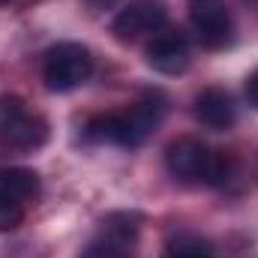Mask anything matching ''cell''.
Masks as SVG:
<instances>
[{"label": "cell", "mask_w": 258, "mask_h": 258, "mask_svg": "<svg viewBox=\"0 0 258 258\" xmlns=\"http://www.w3.org/2000/svg\"><path fill=\"white\" fill-rule=\"evenodd\" d=\"M48 138L45 120L27 108L21 96H0V150L3 153H30Z\"/></svg>", "instance_id": "obj_3"}, {"label": "cell", "mask_w": 258, "mask_h": 258, "mask_svg": "<svg viewBox=\"0 0 258 258\" xmlns=\"http://www.w3.org/2000/svg\"><path fill=\"white\" fill-rule=\"evenodd\" d=\"M165 21H168V6L162 0H132L114 15L111 30L120 39H138L144 33H156L159 27H165Z\"/></svg>", "instance_id": "obj_7"}, {"label": "cell", "mask_w": 258, "mask_h": 258, "mask_svg": "<svg viewBox=\"0 0 258 258\" xmlns=\"http://www.w3.org/2000/svg\"><path fill=\"white\" fill-rule=\"evenodd\" d=\"M90 72H93V57L78 42H57L42 63V78L48 90H57V93L81 87L90 78Z\"/></svg>", "instance_id": "obj_4"}, {"label": "cell", "mask_w": 258, "mask_h": 258, "mask_svg": "<svg viewBox=\"0 0 258 258\" xmlns=\"http://www.w3.org/2000/svg\"><path fill=\"white\" fill-rule=\"evenodd\" d=\"M246 99H249V105L258 108V69L246 78Z\"/></svg>", "instance_id": "obj_12"}, {"label": "cell", "mask_w": 258, "mask_h": 258, "mask_svg": "<svg viewBox=\"0 0 258 258\" xmlns=\"http://www.w3.org/2000/svg\"><path fill=\"white\" fill-rule=\"evenodd\" d=\"M195 117L204 123L207 129H231L237 120V111H234V102L225 90L219 87H207L204 93H198L195 99Z\"/></svg>", "instance_id": "obj_9"}, {"label": "cell", "mask_w": 258, "mask_h": 258, "mask_svg": "<svg viewBox=\"0 0 258 258\" xmlns=\"http://www.w3.org/2000/svg\"><path fill=\"white\" fill-rule=\"evenodd\" d=\"M138 246V216L135 213H111L102 219L99 231L81 249L78 258H135Z\"/></svg>", "instance_id": "obj_5"}, {"label": "cell", "mask_w": 258, "mask_h": 258, "mask_svg": "<svg viewBox=\"0 0 258 258\" xmlns=\"http://www.w3.org/2000/svg\"><path fill=\"white\" fill-rule=\"evenodd\" d=\"M39 195V177L27 168L0 171V231H15L24 222L27 204Z\"/></svg>", "instance_id": "obj_6"}, {"label": "cell", "mask_w": 258, "mask_h": 258, "mask_svg": "<svg viewBox=\"0 0 258 258\" xmlns=\"http://www.w3.org/2000/svg\"><path fill=\"white\" fill-rule=\"evenodd\" d=\"M189 18L207 45H225L231 39V15L225 0H189Z\"/></svg>", "instance_id": "obj_8"}, {"label": "cell", "mask_w": 258, "mask_h": 258, "mask_svg": "<svg viewBox=\"0 0 258 258\" xmlns=\"http://www.w3.org/2000/svg\"><path fill=\"white\" fill-rule=\"evenodd\" d=\"M162 117H165V96L153 90V93H144L129 111L93 117L84 126V135L87 141H96V144L138 147L153 135V129L162 123Z\"/></svg>", "instance_id": "obj_1"}, {"label": "cell", "mask_w": 258, "mask_h": 258, "mask_svg": "<svg viewBox=\"0 0 258 258\" xmlns=\"http://www.w3.org/2000/svg\"><path fill=\"white\" fill-rule=\"evenodd\" d=\"M165 165L177 180H186V183L219 186L228 180V159L219 150H210L207 144H201L195 138L174 141L165 153Z\"/></svg>", "instance_id": "obj_2"}, {"label": "cell", "mask_w": 258, "mask_h": 258, "mask_svg": "<svg viewBox=\"0 0 258 258\" xmlns=\"http://www.w3.org/2000/svg\"><path fill=\"white\" fill-rule=\"evenodd\" d=\"M165 258H213L201 243H180L177 249H171Z\"/></svg>", "instance_id": "obj_11"}, {"label": "cell", "mask_w": 258, "mask_h": 258, "mask_svg": "<svg viewBox=\"0 0 258 258\" xmlns=\"http://www.w3.org/2000/svg\"><path fill=\"white\" fill-rule=\"evenodd\" d=\"M147 63L162 75H180L189 66V45L180 36H159L147 48Z\"/></svg>", "instance_id": "obj_10"}]
</instances>
